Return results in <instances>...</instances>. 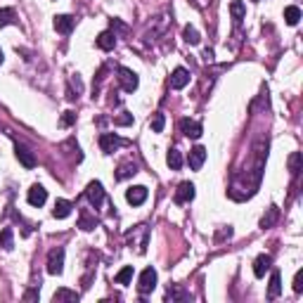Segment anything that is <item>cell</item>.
I'll return each instance as SVG.
<instances>
[{
  "label": "cell",
  "instance_id": "6da1fadb",
  "mask_svg": "<svg viewBox=\"0 0 303 303\" xmlns=\"http://www.w3.org/2000/svg\"><path fill=\"white\" fill-rule=\"evenodd\" d=\"M116 78H118V83H121V88H124L126 93H133V90H137V74L135 71H130V69H126V67H118V71H116Z\"/></svg>",
  "mask_w": 303,
  "mask_h": 303
},
{
  "label": "cell",
  "instance_id": "7a4b0ae2",
  "mask_svg": "<svg viewBox=\"0 0 303 303\" xmlns=\"http://www.w3.org/2000/svg\"><path fill=\"white\" fill-rule=\"evenodd\" d=\"M154 287H156V270L154 268H145L140 272V279H137V291L149 294V291H154Z\"/></svg>",
  "mask_w": 303,
  "mask_h": 303
},
{
  "label": "cell",
  "instance_id": "3957f363",
  "mask_svg": "<svg viewBox=\"0 0 303 303\" xmlns=\"http://www.w3.org/2000/svg\"><path fill=\"white\" fill-rule=\"evenodd\" d=\"M64 270V249L57 247L48 254V272L50 275H62Z\"/></svg>",
  "mask_w": 303,
  "mask_h": 303
},
{
  "label": "cell",
  "instance_id": "277c9868",
  "mask_svg": "<svg viewBox=\"0 0 303 303\" xmlns=\"http://www.w3.org/2000/svg\"><path fill=\"white\" fill-rule=\"evenodd\" d=\"M86 197H88V201H90V206L99 209V206H102V201H105V187H102V183H97V180L88 183Z\"/></svg>",
  "mask_w": 303,
  "mask_h": 303
},
{
  "label": "cell",
  "instance_id": "5b68a950",
  "mask_svg": "<svg viewBox=\"0 0 303 303\" xmlns=\"http://www.w3.org/2000/svg\"><path fill=\"white\" fill-rule=\"evenodd\" d=\"M204 161H206V149L204 147H192L190 149V156H187V164H190L192 171H199V168L204 166Z\"/></svg>",
  "mask_w": 303,
  "mask_h": 303
},
{
  "label": "cell",
  "instance_id": "8992f818",
  "mask_svg": "<svg viewBox=\"0 0 303 303\" xmlns=\"http://www.w3.org/2000/svg\"><path fill=\"white\" fill-rule=\"evenodd\" d=\"M26 199H29L31 206H43L45 201H48V190H45L43 185H33L31 190H29V194H26Z\"/></svg>",
  "mask_w": 303,
  "mask_h": 303
},
{
  "label": "cell",
  "instance_id": "52a82bcc",
  "mask_svg": "<svg viewBox=\"0 0 303 303\" xmlns=\"http://www.w3.org/2000/svg\"><path fill=\"white\" fill-rule=\"evenodd\" d=\"M121 145H124V140H121V137H116L114 133H105V135L99 137V147H102V152H105V154H112L114 149H118Z\"/></svg>",
  "mask_w": 303,
  "mask_h": 303
},
{
  "label": "cell",
  "instance_id": "ba28073f",
  "mask_svg": "<svg viewBox=\"0 0 303 303\" xmlns=\"http://www.w3.org/2000/svg\"><path fill=\"white\" fill-rule=\"evenodd\" d=\"M178 128H180L183 135L192 137V140H197V137L201 135V126H199L197 121H192V118H183V121L178 124Z\"/></svg>",
  "mask_w": 303,
  "mask_h": 303
},
{
  "label": "cell",
  "instance_id": "9c48e42d",
  "mask_svg": "<svg viewBox=\"0 0 303 303\" xmlns=\"http://www.w3.org/2000/svg\"><path fill=\"white\" fill-rule=\"evenodd\" d=\"M52 24H55V31H59V33H64V36H67V33L74 31L76 19H74V17H69V14H57Z\"/></svg>",
  "mask_w": 303,
  "mask_h": 303
},
{
  "label": "cell",
  "instance_id": "30bf717a",
  "mask_svg": "<svg viewBox=\"0 0 303 303\" xmlns=\"http://www.w3.org/2000/svg\"><path fill=\"white\" fill-rule=\"evenodd\" d=\"M126 199H128V204H133V206L145 204V199H147V187H145V185L130 187V190L126 192Z\"/></svg>",
  "mask_w": 303,
  "mask_h": 303
},
{
  "label": "cell",
  "instance_id": "8fae6325",
  "mask_svg": "<svg viewBox=\"0 0 303 303\" xmlns=\"http://www.w3.org/2000/svg\"><path fill=\"white\" fill-rule=\"evenodd\" d=\"M168 83H171V88H173V90L185 88L187 83H190V71H187V69H183V67H178L173 74H171V80H168Z\"/></svg>",
  "mask_w": 303,
  "mask_h": 303
},
{
  "label": "cell",
  "instance_id": "7c38bea8",
  "mask_svg": "<svg viewBox=\"0 0 303 303\" xmlns=\"http://www.w3.org/2000/svg\"><path fill=\"white\" fill-rule=\"evenodd\" d=\"M194 199V185L192 183H180L175 192V204H187Z\"/></svg>",
  "mask_w": 303,
  "mask_h": 303
},
{
  "label": "cell",
  "instance_id": "4fadbf2b",
  "mask_svg": "<svg viewBox=\"0 0 303 303\" xmlns=\"http://www.w3.org/2000/svg\"><path fill=\"white\" fill-rule=\"evenodd\" d=\"M17 159L22 161V166L24 168H36V156H33V152L31 149H26L24 145H17Z\"/></svg>",
  "mask_w": 303,
  "mask_h": 303
},
{
  "label": "cell",
  "instance_id": "5bb4252c",
  "mask_svg": "<svg viewBox=\"0 0 303 303\" xmlns=\"http://www.w3.org/2000/svg\"><path fill=\"white\" fill-rule=\"evenodd\" d=\"M270 266H272V256H268V254L258 256V258L254 260V275L256 277H263V275L270 270Z\"/></svg>",
  "mask_w": 303,
  "mask_h": 303
},
{
  "label": "cell",
  "instance_id": "9a60e30c",
  "mask_svg": "<svg viewBox=\"0 0 303 303\" xmlns=\"http://www.w3.org/2000/svg\"><path fill=\"white\" fill-rule=\"evenodd\" d=\"M116 45V33L114 31H102L97 36V48L99 50H114Z\"/></svg>",
  "mask_w": 303,
  "mask_h": 303
},
{
  "label": "cell",
  "instance_id": "2e32d148",
  "mask_svg": "<svg viewBox=\"0 0 303 303\" xmlns=\"http://www.w3.org/2000/svg\"><path fill=\"white\" fill-rule=\"evenodd\" d=\"M71 201H67V199H57L55 201V209H52V216L55 218H67L69 213H71Z\"/></svg>",
  "mask_w": 303,
  "mask_h": 303
},
{
  "label": "cell",
  "instance_id": "e0dca14e",
  "mask_svg": "<svg viewBox=\"0 0 303 303\" xmlns=\"http://www.w3.org/2000/svg\"><path fill=\"white\" fill-rule=\"evenodd\" d=\"M279 291H282V279H279V272L272 270L270 275V287H268V298H277Z\"/></svg>",
  "mask_w": 303,
  "mask_h": 303
},
{
  "label": "cell",
  "instance_id": "ac0fdd59",
  "mask_svg": "<svg viewBox=\"0 0 303 303\" xmlns=\"http://www.w3.org/2000/svg\"><path fill=\"white\" fill-rule=\"evenodd\" d=\"M137 173V164H133V161H126V164H121L116 171V180H126L130 178V175Z\"/></svg>",
  "mask_w": 303,
  "mask_h": 303
},
{
  "label": "cell",
  "instance_id": "d6986e66",
  "mask_svg": "<svg viewBox=\"0 0 303 303\" xmlns=\"http://www.w3.org/2000/svg\"><path fill=\"white\" fill-rule=\"evenodd\" d=\"M166 164L173 168V171H180V168H183V154H180L178 149H171L166 156Z\"/></svg>",
  "mask_w": 303,
  "mask_h": 303
},
{
  "label": "cell",
  "instance_id": "ffe728a7",
  "mask_svg": "<svg viewBox=\"0 0 303 303\" xmlns=\"http://www.w3.org/2000/svg\"><path fill=\"white\" fill-rule=\"evenodd\" d=\"M285 19H287V24H289V26H296L298 19H301V10H298L296 5H289L285 10Z\"/></svg>",
  "mask_w": 303,
  "mask_h": 303
},
{
  "label": "cell",
  "instance_id": "44dd1931",
  "mask_svg": "<svg viewBox=\"0 0 303 303\" xmlns=\"http://www.w3.org/2000/svg\"><path fill=\"white\" fill-rule=\"evenodd\" d=\"M14 17H17V14H14L12 7H3V10H0V29L14 24Z\"/></svg>",
  "mask_w": 303,
  "mask_h": 303
},
{
  "label": "cell",
  "instance_id": "7402d4cb",
  "mask_svg": "<svg viewBox=\"0 0 303 303\" xmlns=\"http://www.w3.org/2000/svg\"><path fill=\"white\" fill-rule=\"evenodd\" d=\"M52 301L55 303H59V301H78V294H76V291H69V289H59V291H55Z\"/></svg>",
  "mask_w": 303,
  "mask_h": 303
},
{
  "label": "cell",
  "instance_id": "603a6c76",
  "mask_svg": "<svg viewBox=\"0 0 303 303\" xmlns=\"http://www.w3.org/2000/svg\"><path fill=\"white\" fill-rule=\"evenodd\" d=\"M183 38H185V43H190V45H197L201 38H199V31L194 29V26H185L183 29Z\"/></svg>",
  "mask_w": 303,
  "mask_h": 303
},
{
  "label": "cell",
  "instance_id": "cb8c5ba5",
  "mask_svg": "<svg viewBox=\"0 0 303 303\" xmlns=\"http://www.w3.org/2000/svg\"><path fill=\"white\" fill-rule=\"evenodd\" d=\"M277 213H279V211L275 209V206H270V209H268V216L260 218V228H263V230L272 228V225H275V220H277Z\"/></svg>",
  "mask_w": 303,
  "mask_h": 303
},
{
  "label": "cell",
  "instance_id": "d4e9b609",
  "mask_svg": "<svg viewBox=\"0 0 303 303\" xmlns=\"http://www.w3.org/2000/svg\"><path fill=\"white\" fill-rule=\"evenodd\" d=\"M230 12H232L235 22H241V19H244V5H241L239 0H232V3H230Z\"/></svg>",
  "mask_w": 303,
  "mask_h": 303
},
{
  "label": "cell",
  "instance_id": "484cf974",
  "mask_svg": "<svg viewBox=\"0 0 303 303\" xmlns=\"http://www.w3.org/2000/svg\"><path fill=\"white\" fill-rule=\"evenodd\" d=\"M130 279H133V268L126 266L124 270L116 275V285H130Z\"/></svg>",
  "mask_w": 303,
  "mask_h": 303
},
{
  "label": "cell",
  "instance_id": "4316f807",
  "mask_svg": "<svg viewBox=\"0 0 303 303\" xmlns=\"http://www.w3.org/2000/svg\"><path fill=\"white\" fill-rule=\"evenodd\" d=\"M0 244H3V249H7V251L12 249V230L10 228H5L0 232Z\"/></svg>",
  "mask_w": 303,
  "mask_h": 303
},
{
  "label": "cell",
  "instance_id": "83f0119b",
  "mask_svg": "<svg viewBox=\"0 0 303 303\" xmlns=\"http://www.w3.org/2000/svg\"><path fill=\"white\" fill-rule=\"evenodd\" d=\"M298 168H301V152H294V154H291V159H289V171L296 175Z\"/></svg>",
  "mask_w": 303,
  "mask_h": 303
},
{
  "label": "cell",
  "instance_id": "f1b7e54d",
  "mask_svg": "<svg viewBox=\"0 0 303 303\" xmlns=\"http://www.w3.org/2000/svg\"><path fill=\"white\" fill-rule=\"evenodd\" d=\"M164 126H166V118H164V114H154V118H152V130H154V133H161V130H164Z\"/></svg>",
  "mask_w": 303,
  "mask_h": 303
},
{
  "label": "cell",
  "instance_id": "f546056e",
  "mask_svg": "<svg viewBox=\"0 0 303 303\" xmlns=\"http://www.w3.org/2000/svg\"><path fill=\"white\" fill-rule=\"evenodd\" d=\"M114 124L116 126H130L133 124V114H121V116L114 118Z\"/></svg>",
  "mask_w": 303,
  "mask_h": 303
},
{
  "label": "cell",
  "instance_id": "4dcf8cb0",
  "mask_svg": "<svg viewBox=\"0 0 303 303\" xmlns=\"http://www.w3.org/2000/svg\"><path fill=\"white\" fill-rule=\"evenodd\" d=\"M76 121V114L74 112H64V116H62V126H71Z\"/></svg>",
  "mask_w": 303,
  "mask_h": 303
},
{
  "label": "cell",
  "instance_id": "1f68e13d",
  "mask_svg": "<svg viewBox=\"0 0 303 303\" xmlns=\"http://www.w3.org/2000/svg\"><path fill=\"white\" fill-rule=\"evenodd\" d=\"M80 228H83V230H93L95 223H93V220H90L88 216H80Z\"/></svg>",
  "mask_w": 303,
  "mask_h": 303
},
{
  "label": "cell",
  "instance_id": "d6a6232c",
  "mask_svg": "<svg viewBox=\"0 0 303 303\" xmlns=\"http://www.w3.org/2000/svg\"><path fill=\"white\" fill-rule=\"evenodd\" d=\"M294 291H296V294H301V291H303V285H301V272H296V279H294Z\"/></svg>",
  "mask_w": 303,
  "mask_h": 303
},
{
  "label": "cell",
  "instance_id": "836d02e7",
  "mask_svg": "<svg viewBox=\"0 0 303 303\" xmlns=\"http://www.w3.org/2000/svg\"><path fill=\"white\" fill-rule=\"evenodd\" d=\"M0 64H3V50H0Z\"/></svg>",
  "mask_w": 303,
  "mask_h": 303
},
{
  "label": "cell",
  "instance_id": "e575fe53",
  "mask_svg": "<svg viewBox=\"0 0 303 303\" xmlns=\"http://www.w3.org/2000/svg\"><path fill=\"white\" fill-rule=\"evenodd\" d=\"M254 3H260V0H254Z\"/></svg>",
  "mask_w": 303,
  "mask_h": 303
}]
</instances>
